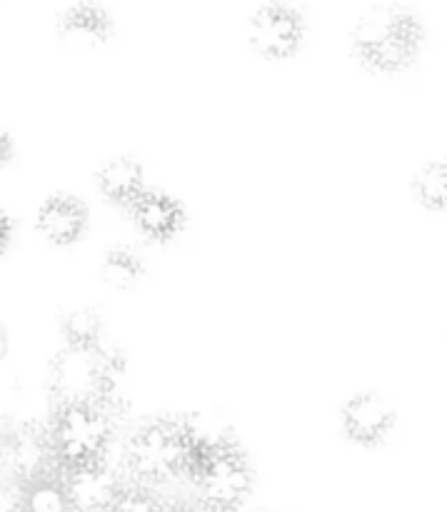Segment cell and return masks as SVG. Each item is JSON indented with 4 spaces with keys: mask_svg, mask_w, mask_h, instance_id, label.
Wrapping results in <instances>:
<instances>
[{
    "mask_svg": "<svg viewBox=\"0 0 447 512\" xmlns=\"http://www.w3.org/2000/svg\"><path fill=\"white\" fill-rule=\"evenodd\" d=\"M145 268L140 255L133 248H110L100 263V280L113 290H133L143 278Z\"/></svg>",
    "mask_w": 447,
    "mask_h": 512,
    "instance_id": "2e32d148",
    "label": "cell"
},
{
    "mask_svg": "<svg viewBox=\"0 0 447 512\" xmlns=\"http://www.w3.org/2000/svg\"><path fill=\"white\" fill-rule=\"evenodd\" d=\"M88 208L83 200L75 195H50L35 215V228L43 235L48 243L58 245V248H68L75 245L88 230Z\"/></svg>",
    "mask_w": 447,
    "mask_h": 512,
    "instance_id": "8fae6325",
    "label": "cell"
},
{
    "mask_svg": "<svg viewBox=\"0 0 447 512\" xmlns=\"http://www.w3.org/2000/svg\"><path fill=\"white\" fill-rule=\"evenodd\" d=\"M128 210L135 230L150 243H170L185 228L183 203L173 195L163 193V190H145Z\"/></svg>",
    "mask_w": 447,
    "mask_h": 512,
    "instance_id": "9c48e42d",
    "label": "cell"
},
{
    "mask_svg": "<svg viewBox=\"0 0 447 512\" xmlns=\"http://www.w3.org/2000/svg\"><path fill=\"white\" fill-rule=\"evenodd\" d=\"M128 468L145 483H165L183 473H193V450L183 425L175 420H153L130 438Z\"/></svg>",
    "mask_w": 447,
    "mask_h": 512,
    "instance_id": "277c9868",
    "label": "cell"
},
{
    "mask_svg": "<svg viewBox=\"0 0 447 512\" xmlns=\"http://www.w3.org/2000/svg\"><path fill=\"white\" fill-rule=\"evenodd\" d=\"M20 512H73L63 478L53 473L18 485Z\"/></svg>",
    "mask_w": 447,
    "mask_h": 512,
    "instance_id": "9a60e30c",
    "label": "cell"
},
{
    "mask_svg": "<svg viewBox=\"0 0 447 512\" xmlns=\"http://www.w3.org/2000/svg\"><path fill=\"white\" fill-rule=\"evenodd\" d=\"M105 512H163L158 500L143 488H123Z\"/></svg>",
    "mask_w": 447,
    "mask_h": 512,
    "instance_id": "d6986e66",
    "label": "cell"
},
{
    "mask_svg": "<svg viewBox=\"0 0 447 512\" xmlns=\"http://www.w3.org/2000/svg\"><path fill=\"white\" fill-rule=\"evenodd\" d=\"M123 360L103 348H70L65 345L50 365V390L63 403H98L113 413L118 403V378Z\"/></svg>",
    "mask_w": 447,
    "mask_h": 512,
    "instance_id": "7a4b0ae2",
    "label": "cell"
},
{
    "mask_svg": "<svg viewBox=\"0 0 447 512\" xmlns=\"http://www.w3.org/2000/svg\"><path fill=\"white\" fill-rule=\"evenodd\" d=\"M180 425H183L185 438H188L190 450H193L195 463L210 458V455L223 453V450L238 448L233 425L218 413H190L188 418L180 420Z\"/></svg>",
    "mask_w": 447,
    "mask_h": 512,
    "instance_id": "5bb4252c",
    "label": "cell"
},
{
    "mask_svg": "<svg viewBox=\"0 0 447 512\" xmlns=\"http://www.w3.org/2000/svg\"><path fill=\"white\" fill-rule=\"evenodd\" d=\"M343 435L363 448H378L395 428V413L378 393H358L340 408Z\"/></svg>",
    "mask_w": 447,
    "mask_h": 512,
    "instance_id": "52a82bcc",
    "label": "cell"
},
{
    "mask_svg": "<svg viewBox=\"0 0 447 512\" xmlns=\"http://www.w3.org/2000/svg\"><path fill=\"white\" fill-rule=\"evenodd\" d=\"M48 433L63 468L103 463L113 443V418L98 403H63L55 408Z\"/></svg>",
    "mask_w": 447,
    "mask_h": 512,
    "instance_id": "3957f363",
    "label": "cell"
},
{
    "mask_svg": "<svg viewBox=\"0 0 447 512\" xmlns=\"http://www.w3.org/2000/svg\"><path fill=\"white\" fill-rule=\"evenodd\" d=\"M170 512H180V510H170Z\"/></svg>",
    "mask_w": 447,
    "mask_h": 512,
    "instance_id": "ffe728a7",
    "label": "cell"
},
{
    "mask_svg": "<svg viewBox=\"0 0 447 512\" xmlns=\"http://www.w3.org/2000/svg\"><path fill=\"white\" fill-rule=\"evenodd\" d=\"M113 18L98 3H75L58 18V38L73 48H98L113 38Z\"/></svg>",
    "mask_w": 447,
    "mask_h": 512,
    "instance_id": "7c38bea8",
    "label": "cell"
},
{
    "mask_svg": "<svg viewBox=\"0 0 447 512\" xmlns=\"http://www.w3.org/2000/svg\"><path fill=\"white\" fill-rule=\"evenodd\" d=\"M423 38V25L410 10L378 5L355 23L353 53L370 73H403L418 58Z\"/></svg>",
    "mask_w": 447,
    "mask_h": 512,
    "instance_id": "6da1fadb",
    "label": "cell"
},
{
    "mask_svg": "<svg viewBox=\"0 0 447 512\" xmlns=\"http://www.w3.org/2000/svg\"><path fill=\"white\" fill-rule=\"evenodd\" d=\"M63 483L73 512H105L123 490L118 483V475L105 460L103 463L65 468Z\"/></svg>",
    "mask_w": 447,
    "mask_h": 512,
    "instance_id": "30bf717a",
    "label": "cell"
},
{
    "mask_svg": "<svg viewBox=\"0 0 447 512\" xmlns=\"http://www.w3.org/2000/svg\"><path fill=\"white\" fill-rule=\"evenodd\" d=\"M95 188L108 203L130 208L145 193V170L135 158H113L95 173Z\"/></svg>",
    "mask_w": 447,
    "mask_h": 512,
    "instance_id": "4fadbf2b",
    "label": "cell"
},
{
    "mask_svg": "<svg viewBox=\"0 0 447 512\" xmlns=\"http://www.w3.org/2000/svg\"><path fill=\"white\" fill-rule=\"evenodd\" d=\"M413 195L430 213L447 210V160L428 163L413 180Z\"/></svg>",
    "mask_w": 447,
    "mask_h": 512,
    "instance_id": "e0dca14e",
    "label": "cell"
},
{
    "mask_svg": "<svg viewBox=\"0 0 447 512\" xmlns=\"http://www.w3.org/2000/svg\"><path fill=\"white\" fill-rule=\"evenodd\" d=\"M3 460L8 473L18 480V485L50 475L53 473L50 468L58 463L50 433L35 428V425H23V428H15L13 433H8Z\"/></svg>",
    "mask_w": 447,
    "mask_h": 512,
    "instance_id": "ba28073f",
    "label": "cell"
},
{
    "mask_svg": "<svg viewBox=\"0 0 447 512\" xmlns=\"http://www.w3.org/2000/svg\"><path fill=\"white\" fill-rule=\"evenodd\" d=\"M60 333L65 345L70 348H100V335H103V320L95 310L75 308L60 320Z\"/></svg>",
    "mask_w": 447,
    "mask_h": 512,
    "instance_id": "ac0fdd59",
    "label": "cell"
},
{
    "mask_svg": "<svg viewBox=\"0 0 447 512\" xmlns=\"http://www.w3.org/2000/svg\"><path fill=\"white\" fill-rule=\"evenodd\" d=\"M305 43V20L288 3H265L250 15L248 45L255 55L270 63L295 58Z\"/></svg>",
    "mask_w": 447,
    "mask_h": 512,
    "instance_id": "8992f818",
    "label": "cell"
},
{
    "mask_svg": "<svg viewBox=\"0 0 447 512\" xmlns=\"http://www.w3.org/2000/svg\"><path fill=\"white\" fill-rule=\"evenodd\" d=\"M190 475L200 500L213 512H235L253 490V468L238 448L198 460Z\"/></svg>",
    "mask_w": 447,
    "mask_h": 512,
    "instance_id": "5b68a950",
    "label": "cell"
}]
</instances>
